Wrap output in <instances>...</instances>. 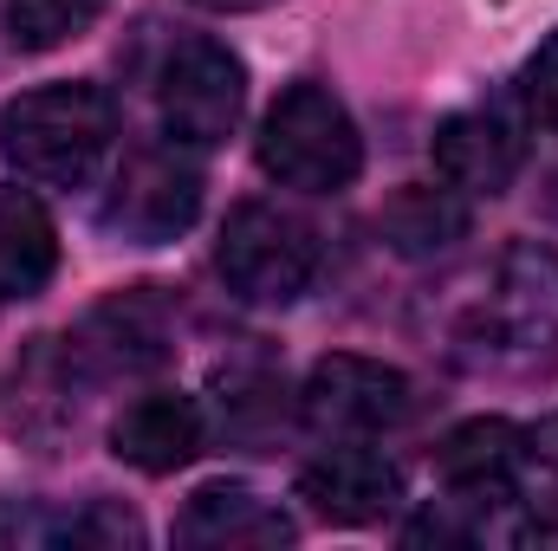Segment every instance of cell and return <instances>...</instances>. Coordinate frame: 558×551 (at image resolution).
Masks as SVG:
<instances>
[{
	"instance_id": "cell-18",
	"label": "cell",
	"mask_w": 558,
	"mask_h": 551,
	"mask_svg": "<svg viewBox=\"0 0 558 551\" xmlns=\"http://www.w3.org/2000/svg\"><path fill=\"white\" fill-rule=\"evenodd\" d=\"M520 98H526L533 124L558 131V26L539 39V46H533V59L520 65Z\"/></svg>"
},
{
	"instance_id": "cell-19",
	"label": "cell",
	"mask_w": 558,
	"mask_h": 551,
	"mask_svg": "<svg viewBox=\"0 0 558 551\" xmlns=\"http://www.w3.org/2000/svg\"><path fill=\"white\" fill-rule=\"evenodd\" d=\"M195 7H208V13H254V7H274V0H195Z\"/></svg>"
},
{
	"instance_id": "cell-1",
	"label": "cell",
	"mask_w": 558,
	"mask_h": 551,
	"mask_svg": "<svg viewBox=\"0 0 558 551\" xmlns=\"http://www.w3.org/2000/svg\"><path fill=\"white\" fill-rule=\"evenodd\" d=\"M111 137H118V111L85 78L33 85L0 105V156L33 188H85L111 156Z\"/></svg>"
},
{
	"instance_id": "cell-8",
	"label": "cell",
	"mask_w": 558,
	"mask_h": 551,
	"mask_svg": "<svg viewBox=\"0 0 558 551\" xmlns=\"http://www.w3.org/2000/svg\"><path fill=\"white\" fill-rule=\"evenodd\" d=\"M299 500L331 526H377L403 506V474L364 441H331L318 461L299 467Z\"/></svg>"
},
{
	"instance_id": "cell-9",
	"label": "cell",
	"mask_w": 558,
	"mask_h": 551,
	"mask_svg": "<svg viewBox=\"0 0 558 551\" xmlns=\"http://www.w3.org/2000/svg\"><path fill=\"white\" fill-rule=\"evenodd\" d=\"M428 156H435V175H441L454 195H474V201L487 195V201H494V195L513 188L526 143H520V131H513L494 105H474V111H454V118L435 124Z\"/></svg>"
},
{
	"instance_id": "cell-13",
	"label": "cell",
	"mask_w": 558,
	"mask_h": 551,
	"mask_svg": "<svg viewBox=\"0 0 558 551\" xmlns=\"http://www.w3.org/2000/svg\"><path fill=\"white\" fill-rule=\"evenodd\" d=\"M377 228L403 260H428V254H441V247H454L468 234V195H454V188H397L384 201Z\"/></svg>"
},
{
	"instance_id": "cell-4",
	"label": "cell",
	"mask_w": 558,
	"mask_h": 551,
	"mask_svg": "<svg viewBox=\"0 0 558 551\" xmlns=\"http://www.w3.org/2000/svg\"><path fill=\"white\" fill-rule=\"evenodd\" d=\"M215 267L247 305H292L318 279V234L274 201H241L221 221Z\"/></svg>"
},
{
	"instance_id": "cell-3",
	"label": "cell",
	"mask_w": 558,
	"mask_h": 551,
	"mask_svg": "<svg viewBox=\"0 0 558 551\" xmlns=\"http://www.w3.org/2000/svg\"><path fill=\"white\" fill-rule=\"evenodd\" d=\"M481 364H553L558 357V254L539 241H520L500 254L481 305L454 331Z\"/></svg>"
},
{
	"instance_id": "cell-6",
	"label": "cell",
	"mask_w": 558,
	"mask_h": 551,
	"mask_svg": "<svg viewBox=\"0 0 558 551\" xmlns=\"http://www.w3.org/2000/svg\"><path fill=\"white\" fill-rule=\"evenodd\" d=\"M416 409V383L397 370V364H377V357H318L305 370V390H299V415L305 428L331 434V441H377L390 428H403Z\"/></svg>"
},
{
	"instance_id": "cell-10",
	"label": "cell",
	"mask_w": 558,
	"mask_h": 551,
	"mask_svg": "<svg viewBox=\"0 0 558 551\" xmlns=\"http://www.w3.org/2000/svg\"><path fill=\"white\" fill-rule=\"evenodd\" d=\"M299 526L292 513L241 487V480H208L189 493L182 519H175V546H208V551H228V546H292Z\"/></svg>"
},
{
	"instance_id": "cell-7",
	"label": "cell",
	"mask_w": 558,
	"mask_h": 551,
	"mask_svg": "<svg viewBox=\"0 0 558 551\" xmlns=\"http://www.w3.org/2000/svg\"><path fill=\"white\" fill-rule=\"evenodd\" d=\"M202 208V175L189 162H175L169 149H143L124 162L111 201H105V228L124 234L131 247H162L175 241Z\"/></svg>"
},
{
	"instance_id": "cell-17",
	"label": "cell",
	"mask_w": 558,
	"mask_h": 551,
	"mask_svg": "<svg viewBox=\"0 0 558 551\" xmlns=\"http://www.w3.org/2000/svg\"><path fill=\"white\" fill-rule=\"evenodd\" d=\"M105 0H7V39L20 52H52L98 20Z\"/></svg>"
},
{
	"instance_id": "cell-14",
	"label": "cell",
	"mask_w": 558,
	"mask_h": 551,
	"mask_svg": "<svg viewBox=\"0 0 558 551\" xmlns=\"http://www.w3.org/2000/svg\"><path fill=\"white\" fill-rule=\"evenodd\" d=\"M513 467H520V428L500 415H474L435 448L441 487H500L513 480Z\"/></svg>"
},
{
	"instance_id": "cell-2",
	"label": "cell",
	"mask_w": 558,
	"mask_h": 551,
	"mask_svg": "<svg viewBox=\"0 0 558 551\" xmlns=\"http://www.w3.org/2000/svg\"><path fill=\"white\" fill-rule=\"evenodd\" d=\"M254 156L279 188H299V195H344L364 175V137H357L344 98L312 78L286 85L274 98V111L260 118Z\"/></svg>"
},
{
	"instance_id": "cell-16",
	"label": "cell",
	"mask_w": 558,
	"mask_h": 551,
	"mask_svg": "<svg viewBox=\"0 0 558 551\" xmlns=\"http://www.w3.org/2000/svg\"><path fill=\"white\" fill-rule=\"evenodd\" d=\"M513 487L533 513V532L558 539V415L520 428V467H513Z\"/></svg>"
},
{
	"instance_id": "cell-11",
	"label": "cell",
	"mask_w": 558,
	"mask_h": 551,
	"mask_svg": "<svg viewBox=\"0 0 558 551\" xmlns=\"http://www.w3.org/2000/svg\"><path fill=\"white\" fill-rule=\"evenodd\" d=\"M111 454L137 474H175L202 454V403L182 390H149L111 421Z\"/></svg>"
},
{
	"instance_id": "cell-12",
	"label": "cell",
	"mask_w": 558,
	"mask_h": 551,
	"mask_svg": "<svg viewBox=\"0 0 558 551\" xmlns=\"http://www.w3.org/2000/svg\"><path fill=\"white\" fill-rule=\"evenodd\" d=\"M59 273V228L46 201L20 182H0V305L39 298Z\"/></svg>"
},
{
	"instance_id": "cell-15",
	"label": "cell",
	"mask_w": 558,
	"mask_h": 551,
	"mask_svg": "<svg viewBox=\"0 0 558 551\" xmlns=\"http://www.w3.org/2000/svg\"><path fill=\"white\" fill-rule=\"evenodd\" d=\"M92 338L98 344H78V351H105L111 370H149V364L169 357V331L156 325L149 298H137V292H124L105 311H92Z\"/></svg>"
},
{
	"instance_id": "cell-5",
	"label": "cell",
	"mask_w": 558,
	"mask_h": 551,
	"mask_svg": "<svg viewBox=\"0 0 558 551\" xmlns=\"http://www.w3.org/2000/svg\"><path fill=\"white\" fill-rule=\"evenodd\" d=\"M247 111V65L221 39H182L156 72V124L169 143L215 149Z\"/></svg>"
}]
</instances>
